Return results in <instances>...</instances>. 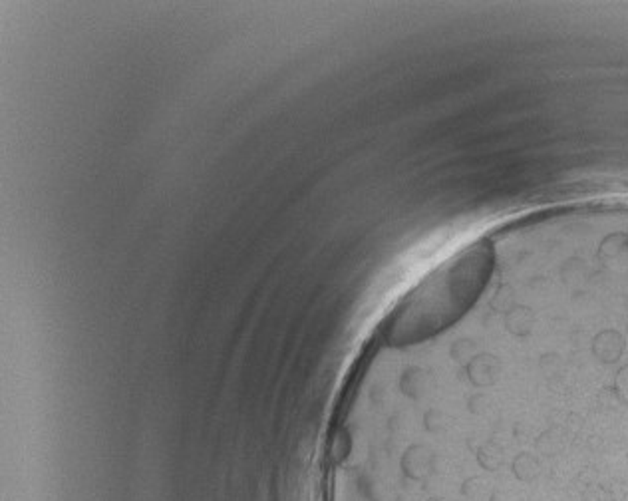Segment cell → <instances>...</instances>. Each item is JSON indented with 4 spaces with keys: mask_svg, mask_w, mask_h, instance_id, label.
Returning <instances> with one entry per match:
<instances>
[{
    "mask_svg": "<svg viewBox=\"0 0 628 501\" xmlns=\"http://www.w3.org/2000/svg\"><path fill=\"white\" fill-rule=\"evenodd\" d=\"M426 501H454V500H447V497H442V495H433V497H430V500Z\"/></svg>",
    "mask_w": 628,
    "mask_h": 501,
    "instance_id": "cell-8",
    "label": "cell"
},
{
    "mask_svg": "<svg viewBox=\"0 0 628 501\" xmlns=\"http://www.w3.org/2000/svg\"><path fill=\"white\" fill-rule=\"evenodd\" d=\"M563 448H565V438H563V432L557 428L545 430L535 441V450L543 458H554L563 452Z\"/></svg>",
    "mask_w": 628,
    "mask_h": 501,
    "instance_id": "cell-4",
    "label": "cell"
},
{
    "mask_svg": "<svg viewBox=\"0 0 628 501\" xmlns=\"http://www.w3.org/2000/svg\"><path fill=\"white\" fill-rule=\"evenodd\" d=\"M511 474L521 483H533L541 476V458L533 452H519L511 460Z\"/></svg>",
    "mask_w": 628,
    "mask_h": 501,
    "instance_id": "cell-2",
    "label": "cell"
},
{
    "mask_svg": "<svg viewBox=\"0 0 628 501\" xmlns=\"http://www.w3.org/2000/svg\"><path fill=\"white\" fill-rule=\"evenodd\" d=\"M624 348H627V341L615 329L601 330L592 338V355L603 364H616L624 355Z\"/></svg>",
    "mask_w": 628,
    "mask_h": 501,
    "instance_id": "cell-1",
    "label": "cell"
},
{
    "mask_svg": "<svg viewBox=\"0 0 628 501\" xmlns=\"http://www.w3.org/2000/svg\"><path fill=\"white\" fill-rule=\"evenodd\" d=\"M615 390L618 392L620 400L624 404H628V364L622 366L618 372H616L615 378Z\"/></svg>",
    "mask_w": 628,
    "mask_h": 501,
    "instance_id": "cell-7",
    "label": "cell"
},
{
    "mask_svg": "<svg viewBox=\"0 0 628 501\" xmlns=\"http://www.w3.org/2000/svg\"><path fill=\"white\" fill-rule=\"evenodd\" d=\"M461 493H463L468 500H477L480 495L485 493V479L480 476L468 477V479L461 483Z\"/></svg>",
    "mask_w": 628,
    "mask_h": 501,
    "instance_id": "cell-6",
    "label": "cell"
},
{
    "mask_svg": "<svg viewBox=\"0 0 628 501\" xmlns=\"http://www.w3.org/2000/svg\"><path fill=\"white\" fill-rule=\"evenodd\" d=\"M475 458H477V464H480L481 469H485L489 474L499 472L505 465V450H503L501 444H497L495 440L483 441L477 448Z\"/></svg>",
    "mask_w": 628,
    "mask_h": 501,
    "instance_id": "cell-3",
    "label": "cell"
},
{
    "mask_svg": "<svg viewBox=\"0 0 628 501\" xmlns=\"http://www.w3.org/2000/svg\"><path fill=\"white\" fill-rule=\"evenodd\" d=\"M627 458H628V453H627Z\"/></svg>",
    "mask_w": 628,
    "mask_h": 501,
    "instance_id": "cell-9",
    "label": "cell"
},
{
    "mask_svg": "<svg viewBox=\"0 0 628 501\" xmlns=\"http://www.w3.org/2000/svg\"><path fill=\"white\" fill-rule=\"evenodd\" d=\"M580 501H616L615 491L603 483H591L582 489Z\"/></svg>",
    "mask_w": 628,
    "mask_h": 501,
    "instance_id": "cell-5",
    "label": "cell"
}]
</instances>
